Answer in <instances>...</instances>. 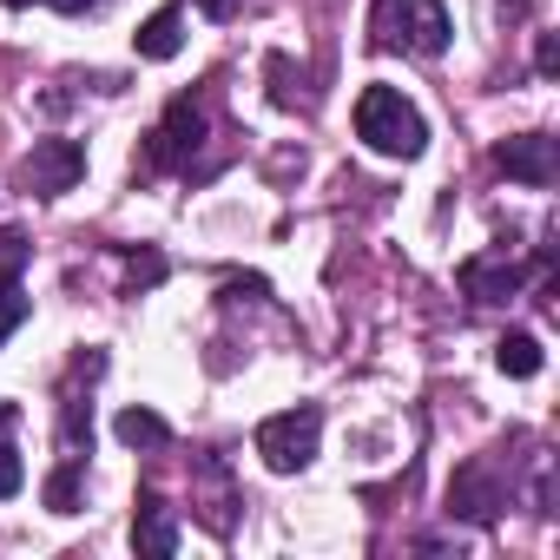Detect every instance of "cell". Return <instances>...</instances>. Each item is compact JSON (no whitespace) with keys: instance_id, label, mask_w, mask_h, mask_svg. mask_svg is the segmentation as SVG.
<instances>
[{"instance_id":"obj_13","label":"cell","mask_w":560,"mask_h":560,"mask_svg":"<svg viewBox=\"0 0 560 560\" xmlns=\"http://www.w3.org/2000/svg\"><path fill=\"white\" fill-rule=\"evenodd\" d=\"M60 442H67L73 455L93 448V402H86V396H67V409H60Z\"/></svg>"},{"instance_id":"obj_11","label":"cell","mask_w":560,"mask_h":560,"mask_svg":"<svg viewBox=\"0 0 560 560\" xmlns=\"http://www.w3.org/2000/svg\"><path fill=\"white\" fill-rule=\"evenodd\" d=\"M494 363H501V376H540V337H527V330H508L501 343H494Z\"/></svg>"},{"instance_id":"obj_17","label":"cell","mask_w":560,"mask_h":560,"mask_svg":"<svg viewBox=\"0 0 560 560\" xmlns=\"http://www.w3.org/2000/svg\"><path fill=\"white\" fill-rule=\"evenodd\" d=\"M159 277H165V257H159V250H132V257H126V284H132V291L159 284Z\"/></svg>"},{"instance_id":"obj_22","label":"cell","mask_w":560,"mask_h":560,"mask_svg":"<svg viewBox=\"0 0 560 560\" xmlns=\"http://www.w3.org/2000/svg\"><path fill=\"white\" fill-rule=\"evenodd\" d=\"M205 8H211V14H231V8H237V0H205Z\"/></svg>"},{"instance_id":"obj_3","label":"cell","mask_w":560,"mask_h":560,"mask_svg":"<svg viewBox=\"0 0 560 560\" xmlns=\"http://www.w3.org/2000/svg\"><path fill=\"white\" fill-rule=\"evenodd\" d=\"M317 435H324V409L317 402H298L284 416H264L257 422V455H264L270 475H298V468H311Z\"/></svg>"},{"instance_id":"obj_23","label":"cell","mask_w":560,"mask_h":560,"mask_svg":"<svg viewBox=\"0 0 560 560\" xmlns=\"http://www.w3.org/2000/svg\"><path fill=\"white\" fill-rule=\"evenodd\" d=\"M8 8H27V0H8Z\"/></svg>"},{"instance_id":"obj_6","label":"cell","mask_w":560,"mask_h":560,"mask_svg":"<svg viewBox=\"0 0 560 560\" xmlns=\"http://www.w3.org/2000/svg\"><path fill=\"white\" fill-rule=\"evenodd\" d=\"M501 508H508V481H501L488 462L455 468V481H448V514H462V521H494Z\"/></svg>"},{"instance_id":"obj_19","label":"cell","mask_w":560,"mask_h":560,"mask_svg":"<svg viewBox=\"0 0 560 560\" xmlns=\"http://www.w3.org/2000/svg\"><path fill=\"white\" fill-rule=\"evenodd\" d=\"M534 67H540V80H553V73H560V47H553V34H540V54H534Z\"/></svg>"},{"instance_id":"obj_21","label":"cell","mask_w":560,"mask_h":560,"mask_svg":"<svg viewBox=\"0 0 560 560\" xmlns=\"http://www.w3.org/2000/svg\"><path fill=\"white\" fill-rule=\"evenodd\" d=\"M47 8H60V14H86V8H100V0H47Z\"/></svg>"},{"instance_id":"obj_4","label":"cell","mask_w":560,"mask_h":560,"mask_svg":"<svg viewBox=\"0 0 560 560\" xmlns=\"http://www.w3.org/2000/svg\"><path fill=\"white\" fill-rule=\"evenodd\" d=\"M86 178V145L80 139H40L27 159H21V185L34 198H60Z\"/></svg>"},{"instance_id":"obj_15","label":"cell","mask_w":560,"mask_h":560,"mask_svg":"<svg viewBox=\"0 0 560 560\" xmlns=\"http://www.w3.org/2000/svg\"><path fill=\"white\" fill-rule=\"evenodd\" d=\"M27 311H34V304H27V291H21V284H0V343H8V337L27 324Z\"/></svg>"},{"instance_id":"obj_16","label":"cell","mask_w":560,"mask_h":560,"mask_svg":"<svg viewBox=\"0 0 560 560\" xmlns=\"http://www.w3.org/2000/svg\"><path fill=\"white\" fill-rule=\"evenodd\" d=\"M27 270V237L0 224V284H14V277Z\"/></svg>"},{"instance_id":"obj_2","label":"cell","mask_w":560,"mask_h":560,"mask_svg":"<svg viewBox=\"0 0 560 560\" xmlns=\"http://www.w3.org/2000/svg\"><path fill=\"white\" fill-rule=\"evenodd\" d=\"M357 139L370 152H383V159H416L429 145V126H422V113L396 86H363V100H357Z\"/></svg>"},{"instance_id":"obj_1","label":"cell","mask_w":560,"mask_h":560,"mask_svg":"<svg viewBox=\"0 0 560 560\" xmlns=\"http://www.w3.org/2000/svg\"><path fill=\"white\" fill-rule=\"evenodd\" d=\"M448 8L442 0H376L370 8V40L376 47H402V54H422V60H435V54H448Z\"/></svg>"},{"instance_id":"obj_9","label":"cell","mask_w":560,"mask_h":560,"mask_svg":"<svg viewBox=\"0 0 560 560\" xmlns=\"http://www.w3.org/2000/svg\"><path fill=\"white\" fill-rule=\"evenodd\" d=\"M132 547H139V553H152V560L178 553V521L165 514V501H159V494H145V501H139V521H132Z\"/></svg>"},{"instance_id":"obj_20","label":"cell","mask_w":560,"mask_h":560,"mask_svg":"<svg viewBox=\"0 0 560 560\" xmlns=\"http://www.w3.org/2000/svg\"><path fill=\"white\" fill-rule=\"evenodd\" d=\"M14 422H21V409H14V402H0V442L14 435Z\"/></svg>"},{"instance_id":"obj_10","label":"cell","mask_w":560,"mask_h":560,"mask_svg":"<svg viewBox=\"0 0 560 560\" xmlns=\"http://www.w3.org/2000/svg\"><path fill=\"white\" fill-rule=\"evenodd\" d=\"M185 47V14L178 8H159L145 27H139V60H172Z\"/></svg>"},{"instance_id":"obj_8","label":"cell","mask_w":560,"mask_h":560,"mask_svg":"<svg viewBox=\"0 0 560 560\" xmlns=\"http://www.w3.org/2000/svg\"><path fill=\"white\" fill-rule=\"evenodd\" d=\"M462 291H468L475 304H508V298L521 291V264H508V250H501V257H468V264H462Z\"/></svg>"},{"instance_id":"obj_18","label":"cell","mask_w":560,"mask_h":560,"mask_svg":"<svg viewBox=\"0 0 560 560\" xmlns=\"http://www.w3.org/2000/svg\"><path fill=\"white\" fill-rule=\"evenodd\" d=\"M21 481H27V468H21V455H14L8 442H0V501H8V494H21Z\"/></svg>"},{"instance_id":"obj_14","label":"cell","mask_w":560,"mask_h":560,"mask_svg":"<svg viewBox=\"0 0 560 560\" xmlns=\"http://www.w3.org/2000/svg\"><path fill=\"white\" fill-rule=\"evenodd\" d=\"M47 508H54V514H73V508H80V462H67V468L47 481Z\"/></svg>"},{"instance_id":"obj_7","label":"cell","mask_w":560,"mask_h":560,"mask_svg":"<svg viewBox=\"0 0 560 560\" xmlns=\"http://www.w3.org/2000/svg\"><path fill=\"white\" fill-rule=\"evenodd\" d=\"M494 165H501L508 178H521V185H553L560 152H553L547 132H521V139H501V145H494Z\"/></svg>"},{"instance_id":"obj_12","label":"cell","mask_w":560,"mask_h":560,"mask_svg":"<svg viewBox=\"0 0 560 560\" xmlns=\"http://www.w3.org/2000/svg\"><path fill=\"white\" fill-rule=\"evenodd\" d=\"M119 442L126 448H165L172 442V429H165V416H152V409H119Z\"/></svg>"},{"instance_id":"obj_5","label":"cell","mask_w":560,"mask_h":560,"mask_svg":"<svg viewBox=\"0 0 560 560\" xmlns=\"http://www.w3.org/2000/svg\"><path fill=\"white\" fill-rule=\"evenodd\" d=\"M198 145H205V106L198 100H172L159 132H152V145H145V165L152 172H178V165H191Z\"/></svg>"}]
</instances>
